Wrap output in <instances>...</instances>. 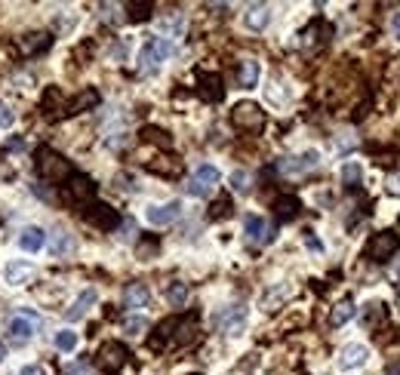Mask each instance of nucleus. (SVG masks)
<instances>
[{
    "instance_id": "obj_1",
    "label": "nucleus",
    "mask_w": 400,
    "mask_h": 375,
    "mask_svg": "<svg viewBox=\"0 0 400 375\" xmlns=\"http://www.w3.org/2000/svg\"><path fill=\"white\" fill-rule=\"evenodd\" d=\"M34 169H37V175L41 179H47V182H59V185H65V182L74 175V169H71V163L65 160L59 151H52V148H37V154H34Z\"/></svg>"
},
{
    "instance_id": "obj_2",
    "label": "nucleus",
    "mask_w": 400,
    "mask_h": 375,
    "mask_svg": "<svg viewBox=\"0 0 400 375\" xmlns=\"http://www.w3.org/2000/svg\"><path fill=\"white\" fill-rule=\"evenodd\" d=\"M231 123L240 133H262L265 129V111L255 102H238L231 108Z\"/></svg>"
},
{
    "instance_id": "obj_3",
    "label": "nucleus",
    "mask_w": 400,
    "mask_h": 375,
    "mask_svg": "<svg viewBox=\"0 0 400 375\" xmlns=\"http://www.w3.org/2000/svg\"><path fill=\"white\" fill-rule=\"evenodd\" d=\"M169 52H173V43H169L167 37H151L139 52V68L145 71V74H151V71L160 68V62H167Z\"/></svg>"
},
{
    "instance_id": "obj_4",
    "label": "nucleus",
    "mask_w": 400,
    "mask_h": 375,
    "mask_svg": "<svg viewBox=\"0 0 400 375\" xmlns=\"http://www.w3.org/2000/svg\"><path fill=\"white\" fill-rule=\"evenodd\" d=\"M37 314L34 311H28V308H22V311L16 314V317H10V323H6V332H10V341L12 345H25V341L34 335V329H37Z\"/></svg>"
},
{
    "instance_id": "obj_5",
    "label": "nucleus",
    "mask_w": 400,
    "mask_h": 375,
    "mask_svg": "<svg viewBox=\"0 0 400 375\" xmlns=\"http://www.w3.org/2000/svg\"><path fill=\"white\" fill-rule=\"evenodd\" d=\"M62 197L68 203H87V206H90V200L96 197V182L90 179V175H83V173H74L62 185Z\"/></svg>"
},
{
    "instance_id": "obj_6",
    "label": "nucleus",
    "mask_w": 400,
    "mask_h": 375,
    "mask_svg": "<svg viewBox=\"0 0 400 375\" xmlns=\"http://www.w3.org/2000/svg\"><path fill=\"white\" fill-rule=\"evenodd\" d=\"M83 222L93 228H99V231H117V225H120V215H117V209H111L108 203H90L87 209H83Z\"/></svg>"
},
{
    "instance_id": "obj_7",
    "label": "nucleus",
    "mask_w": 400,
    "mask_h": 375,
    "mask_svg": "<svg viewBox=\"0 0 400 375\" xmlns=\"http://www.w3.org/2000/svg\"><path fill=\"white\" fill-rule=\"evenodd\" d=\"M397 246H400V240H397V234H391V231H379V234H372L370 237V243H366V259L370 261H388L391 255L397 253Z\"/></svg>"
},
{
    "instance_id": "obj_8",
    "label": "nucleus",
    "mask_w": 400,
    "mask_h": 375,
    "mask_svg": "<svg viewBox=\"0 0 400 375\" xmlns=\"http://www.w3.org/2000/svg\"><path fill=\"white\" fill-rule=\"evenodd\" d=\"M215 185H219V169L209 167V163H203V167L194 169V175L188 179L185 188H188V194H191V197H207Z\"/></svg>"
},
{
    "instance_id": "obj_9",
    "label": "nucleus",
    "mask_w": 400,
    "mask_h": 375,
    "mask_svg": "<svg viewBox=\"0 0 400 375\" xmlns=\"http://www.w3.org/2000/svg\"><path fill=\"white\" fill-rule=\"evenodd\" d=\"M127 357H129L127 345H120V341H105L99 347V354H96V363H99L105 372H117L127 363Z\"/></svg>"
},
{
    "instance_id": "obj_10",
    "label": "nucleus",
    "mask_w": 400,
    "mask_h": 375,
    "mask_svg": "<svg viewBox=\"0 0 400 375\" xmlns=\"http://www.w3.org/2000/svg\"><path fill=\"white\" fill-rule=\"evenodd\" d=\"M244 323H246V308L244 305H231L215 317V326H219L225 335H240Z\"/></svg>"
},
{
    "instance_id": "obj_11",
    "label": "nucleus",
    "mask_w": 400,
    "mask_h": 375,
    "mask_svg": "<svg viewBox=\"0 0 400 375\" xmlns=\"http://www.w3.org/2000/svg\"><path fill=\"white\" fill-rule=\"evenodd\" d=\"M179 213H182V203L179 200H169V203H163V206H148L145 219L154 228H163V225H173V222L179 219Z\"/></svg>"
},
{
    "instance_id": "obj_12",
    "label": "nucleus",
    "mask_w": 400,
    "mask_h": 375,
    "mask_svg": "<svg viewBox=\"0 0 400 375\" xmlns=\"http://www.w3.org/2000/svg\"><path fill=\"white\" fill-rule=\"evenodd\" d=\"M198 96L203 98V102L215 105L225 98V87H222V77L219 74H200L198 81Z\"/></svg>"
},
{
    "instance_id": "obj_13",
    "label": "nucleus",
    "mask_w": 400,
    "mask_h": 375,
    "mask_svg": "<svg viewBox=\"0 0 400 375\" xmlns=\"http://www.w3.org/2000/svg\"><path fill=\"white\" fill-rule=\"evenodd\" d=\"M244 231H246V240L250 243H271V225H268L262 215H246L244 219Z\"/></svg>"
},
{
    "instance_id": "obj_14",
    "label": "nucleus",
    "mask_w": 400,
    "mask_h": 375,
    "mask_svg": "<svg viewBox=\"0 0 400 375\" xmlns=\"http://www.w3.org/2000/svg\"><path fill=\"white\" fill-rule=\"evenodd\" d=\"M366 357H370V347L366 345H345L342 354H339V366L342 369H357V366L366 363Z\"/></svg>"
},
{
    "instance_id": "obj_15",
    "label": "nucleus",
    "mask_w": 400,
    "mask_h": 375,
    "mask_svg": "<svg viewBox=\"0 0 400 375\" xmlns=\"http://www.w3.org/2000/svg\"><path fill=\"white\" fill-rule=\"evenodd\" d=\"M96 301H99V295H96V289H83L81 295H77L74 299V305L68 308V311H65V320H68V323H74V320H81L83 314L90 311V308L96 305Z\"/></svg>"
},
{
    "instance_id": "obj_16",
    "label": "nucleus",
    "mask_w": 400,
    "mask_h": 375,
    "mask_svg": "<svg viewBox=\"0 0 400 375\" xmlns=\"http://www.w3.org/2000/svg\"><path fill=\"white\" fill-rule=\"evenodd\" d=\"M148 169L157 175H167V179H179L185 173V163L176 157H157V160H148Z\"/></svg>"
},
{
    "instance_id": "obj_17",
    "label": "nucleus",
    "mask_w": 400,
    "mask_h": 375,
    "mask_svg": "<svg viewBox=\"0 0 400 375\" xmlns=\"http://www.w3.org/2000/svg\"><path fill=\"white\" fill-rule=\"evenodd\" d=\"M34 277V265L31 261H10L3 271V280L10 283V286H22L25 280Z\"/></svg>"
},
{
    "instance_id": "obj_18",
    "label": "nucleus",
    "mask_w": 400,
    "mask_h": 375,
    "mask_svg": "<svg viewBox=\"0 0 400 375\" xmlns=\"http://www.w3.org/2000/svg\"><path fill=\"white\" fill-rule=\"evenodd\" d=\"M317 160H320L317 151H305L302 157H286V160L280 163V173H305V169L317 167Z\"/></svg>"
},
{
    "instance_id": "obj_19",
    "label": "nucleus",
    "mask_w": 400,
    "mask_h": 375,
    "mask_svg": "<svg viewBox=\"0 0 400 375\" xmlns=\"http://www.w3.org/2000/svg\"><path fill=\"white\" fill-rule=\"evenodd\" d=\"M244 22H246V28L262 31L268 22H271V10H268L265 3H250V6H246V12H244Z\"/></svg>"
},
{
    "instance_id": "obj_20",
    "label": "nucleus",
    "mask_w": 400,
    "mask_h": 375,
    "mask_svg": "<svg viewBox=\"0 0 400 375\" xmlns=\"http://www.w3.org/2000/svg\"><path fill=\"white\" fill-rule=\"evenodd\" d=\"M293 289L286 286V283H277V286H271L265 295H262V311H277L280 305H284L286 299H290Z\"/></svg>"
},
{
    "instance_id": "obj_21",
    "label": "nucleus",
    "mask_w": 400,
    "mask_h": 375,
    "mask_svg": "<svg viewBox=\"0 0 400 375\" xmlns=\"http://www.w3.org/2000/svg\"><path fill=\"white\" fill-rule=\"evenodd\" d=\"M22 47L28 56H41V52H47L52 47V34L50 31H34V34L22 37Z\"/></svg>"
},
{
    "instance_id": "obj_22",
    "label": "nucleus",
    "mask_w": 400,
    "mask_h": 375,
    "mask_svg": "<svg viewBox=\"0 0 400 375\" xmlns=\"http://www.w3.org/2000/svg\"><path fill=\"white\" fill-rule=\"evenodd\" d=\"M43 243H47V234H43V228H37V225L25 228V231L19 234V246H22L25 253H37V249H43Z\"/></svg>"
},
{
    "instance_id": "obj_23",
    "label": "nucleus",
    "mask_w": 400,
    "mask_h": 375,
    "mask_svg": "<svg viewBox=\"0 0 400 375\" xmlns=\"http://www.w3.org/2000/svg\"><path fill=\"white\" fill-rule=\"evenodd\" d=\"M259 62H255V58H244V62L238 65V83L244 89H253L255 83H259Z\"/></svg>"
},
{
    "instance_id": "obj_24",
    "label": "nucleus",
    "mask_w": 400,
    "mask_h": 375,
    "mask_svg": "<svg viewBox=\"0 0 400 375\" xmlns=\"http://www.w3.org/2000/svg\"><path fill=\"white\" fill-rule=\"evenodd\" d=\"M299 209H302V203H299V197H277L274 200V213H277V219L280 222H293L299 215Z\"/></svg>"
},
{
    "instance_id": "obj_25",
    "label": "nucleus",
    "mask_w": 400,
    "mask_h": 375,
    "mask_svg": "<svg viewBox=\"0 0 400 375\" xmlns=\"http://www.w3.org/2000/svg\"><path fill=\"white\" fill-rule=\"evenodd\" d=\"M123 305L127 308H145L148 305V286L145 283H129L123 289Z\"/></svg>"
},
{
    "instance_id": "obj_26",
    "label": "nucleus",
    "mask_w": 400,
    "mask_h": 375,
    "mask_svg": "<svg viewBox=\"0 0 400 375\" xmlns=\"http://www.w3.org/2000/svg\"><path fill=\"white\" fill-rule=\"evenodd\" d=\"M176 345H191L194 339H198V317H185V320H179V323H176Z\"/></svg>"
},
{
    "instance_id": "obj_27",
    "label": "nucleus",
    "mask_w": 400,
    "mask_h": 375,
    "mask_svg": "<svg viewBox=\"0 0 400 375\" xmlns=\"http://www.w3.org/2000/svg\"><path fill=\"white\" fill-rule=\"evenodd\" d=\"M96 105H99V93H96V89H83V93L68 105V114H83V111H93Z\"/></svg>"
},
{
    "instance_id": "obj_28",
    "label": "nucleus",
    "mask_w": 400,
    "mask_h": 375,
    "mask_svg": "<svg viewBox=\"0 0 400 375\" xmlns=\"http://www.w3.org/2000/svg\"><path fill=\"white\" fill-rule=\"evenodd\" d=\"M342 185L348 188V191H354V188L364 185V167H360L357 160H348V163L342 167Z\"/></svg>"
},
{
    "instance_id": "obj_29",
    "label": "nucleus",
    "mask_w": 400,
    "mask_h": 375,
    "mask_svg": "<svg viewBox=\"0 0 400 375\" xmlns=\"http://www.w3.org/2000/svg\"><path fill=\"white\" fill-rule=\"evenodd\" d=\"M351 317H354V301H351V299H342V301H339V305L330 311V326H345Z\"/></svg>"
},
{
    "instance_id": "obj_30",
    "label": "nucleus",
    "mask_w": 400,
    "mask_h": 375,
    "mask_svg": "<svg viewBox=\"0 0 400 375\" xmlns=\"http://www.w3.org/2000/svg\"><path fill=\"white\" fill-rule=\"evenodd\" d=\"M151 12H154V3H127V19L129 22H148Z\"/></svg>"
},
{
    "instance_id": "obj_31",
    "label": "nucleus",
    "mask_w": 400,
    "mask_h": 375,
    "mask_svg": "<svg viewBox=\"0 0 400 375\" xmlns=\"http://www.w3.org/2000/svg\"><path fill=\"white\" fill-rule=\"evenodd\" d=\"M185 299H188V286H185V283H182V280L169 283V286H167V301H169V305L182 308V305H185Z\"/></svg>"
},
{
    "instance_id": "obj_32",
    "label": "nucleus",
    "mask_w": 400,
    "mask_h": 375,
    "mask_svg": "<svg viewBox=\"0 0 400 375\" xmlns=\"http://www.w3.org/2000/svg\"><path fill=\"white\" fill-rule=\"evenodd\" d=\"M142 139L151 142V144H160V148H173L169 133H163V129H157V127H145V129H142Z\"/></svg>"
},
{
    "instance_id": "obj_33",
    "label": "nucleus",
    "mask_w": 400,
    "mask_h": 375,
    "mask_svg": "<svg viewBox=\"0 0 400 375\" xmlns=\"http://www.w3.org/2000/svg\"><path fill=\"white\" fill-rule=\"evenodd\" d=\"M56 347L62 354H71L77 347V332H71V329H59V332H56Z\"/></svg>"
},
{
    "instance_id": "obj_34",
    "label": "nucleus",
    "mask_w": 400,
    "mask_h": 375,
    "mask_svg": "<svg viewBox=\"0 0 400 375\" xmlns=\"http://www.w3.org/2000/svg\"><path fill=\"white\" fill-rule=\"evenodd\" d=\"M157 249H160V240H157V237H142V240L136 243V253H139V259H154Z\"/></svg>"
},
{
    "instance_id": "obj_35",
    "label": "nucleus",
    "mask_w": 400,
    "mask_h": 375,
    "mask_svg": "<svg viewBox=\"0 0 400 375\" xmlns=\"http://www.w3.org/2000/svg\"><path fill=\"white\" fill-rule=\"evenodd\" d=\"M231 197H219V200L209 206V219H228L231 215Z\"/></svg>"
},
{
    "instance_id": "obj_36",
    "label": "nucleus",
    "mask_w": 400,
    "mask_h": 375,
    "mask_svg": "<svg viewBox=\"0 0 400 375\" xmlns=\"http://www.w3.org/2000/svg\"><path fill=\"white\" fill-rule=\"evenodd\" d=\"M74 249V240L68 237V231H56V237H52V253L56 255H65Z\"/></svg>"
},
{
    "instance_id": "obj_37",
    "label": "nucleus",
    "mask_w": 400,
    "mask_h": 375,
    "mask_svg": "<svg viewBox=\"0 0 400 375\" xmlns=\"http://www.w3.org/2000/svg\"><path fill=\"white\" fill-rule=\"evenodd\" d=\"M148 329V320L145 317H129L127 323H123V332L127 335H142Z\"/></svg>"
},
{
    "instance_id": "obj_38",
    "label": "nucleus",
    "mask_w": 400,
    "mask_h": 375,
    "mask_svg": "<svg viewBox=\"0 0 400 375\" xmlns=\"http://www.w3.org/2000/svg\"><path fill=\"white\" fill-rule=\"evenodd\" d=\"M231 188L244 194V191L250 188V173H246V169H234V173H231Z\"/></svg>"
},
{
    "instance_id": "obj_39",
    "label": "nucleus",
    "mask_w": 400,
    "mask_h": 375,
    "mask_svg": "<svg viewBox=\"0 0 400 375\" xmlns=\"http://www.w3.org/2000/svg\"><path fill=\"white\" fill-rule=\"evenodd\" d=\"M385 314V305H379V301H372V305H366V311H364V323L366 326H376V320Z\"/></svg>"
},
{
    "instance_id": "obj_40",
    "label": "nucleus",
    "mask_w": 400,
    "mask_h": 375,
    "mask_svg": "<svg viewBox=\"0 0 400 375\" xmlns=\"http://www.w3.org/2000/svg\"><path fill=\"white\" fill-rule=\"evenodd\" d=\"M385 191H388L391 197H400V173H388V179H385Z\"/></svg>"
},
{
    "instance_id": "obj_41",
    "label": "nucleus",
    "mask_w": 400,
    "mask_h": 375,
    "mask_svg": "<svg viewBox=\"0 0 400 375\" xmlns=\"http://www.w3.org/2000/svg\"><path fill=\"white\" fill-rule=\"evenodd\" d=\"M12 120H16V117H12V111L6 108V105H0V127H12Z\"/></svg>"
},
{
    "instance_id": "obj_42",
    "label": "nucleus",
    "mask_w": 400,
    "mask_h": 375,
    "mask_svg": "<svg viewBox=\"0 0 400 375\" xmlns=\"http://www.w3.org/2000/svg\"><path fill=\"white\" fill-rule=\"evenodd\" d=\"M133 234H136V222H129V219H127V222H123V234H120V237H123V240H129Z\"/></svg>"
},
{
    "instance_id": "obj_43",
    "label": "nucleus",
    "mask_w": 400,
    "mask_h": 375,
    "mask_svg": "<svg viewBox=\"0 0 400 375\" xmlns=\"http://www.w3.org/2000/svg\"><path fill=\"white\" fill-rule=\"evenodd\" d=\"M19 375H47V372H43V366H34V363H31V366H25V369L19 372Z\"/></svg>"
},
{
    "instance_id": "obj_44",
    "label": "nucleus",
    "mask_w": 400,
    "mask_h": 375,
    "mask_svg": "<svg viewBox=\"0 0 400 375\" xmlns=\"http://www.w3.org/2000/svg\"><path fill=\"white\" fill-rule=\"evenodd\" d=\"M385 375H400V360H391V363L385 366Z\"/></svg>"
},
{
    "instance_id": "obj_45",
    "label": "nucleus",
    "mask_w": 400,
    "mask_h": 375,
    "mask_svg": "<svg viewBox=\"0 0 400 375\" xmlns=\"http://www.w3.org/2000/svg\"><path fill=\"white\" fill-rule=\"evenodd\" d=\"M391 31H394V37H400V12L391 16Z\"/></svg>"
},
{
    "instance_id": "obj_46",
    "label": "nucleus",
    "mask_w": 400,
    "mask_h": 375,
    "mask_svg": "<svg viewBox=\"0 0 400 375\" xmlns=\"http://www.w3.org/2000/svg\"><path fill=\"white\" fill-rule=\"evenodd\" d=\"M22 148H25V142H22V139H12L10 144H6V151H22Z\"/></svg>"
},
{
    "instance_id": "obj_47",
    "label": "nucleus",
    "mask_w": 400,
    "mask_h": 375,
    "mask_svg": "<svg viewBox=\"0 0 400 375\" xmlns=\"http://www.w3.org/2000/svg\"><path fill=\"white\" fill-rule=\"evenodd\" d=\"M305 240H308V246H311V249H320V240H317V237H314V234H308Z\"/></svg>"
},
{
    "instance_id": "obj_48",
    "label": "nucleus",
    "mask_w": 400,
    "mask_h": 375,
    "mask_svg": "<svg viewBox=\"0 0 400 375\" xmlns=\"http://www.w3.org/2000/svg\"><path fill=\"white\" fill-rule=\"evenodd\" d=\"M6 357V347H3V341H0V360H3Z\"/></svg>"
},
{
    "instance_id": "obj_49",
    "label": "nucleus",
    "mask_w": 400,
    "mask_h": 375,
    "mask_svg": "<svg viewBox=\"0 0 400 375\" xmlns=\"http://www.w3.org/2000/svg\"><path fill=\"white\" fill-rule=\"evenodd\" d=\"M188 375H203V372H188Z\"/></svg>"
},
{
    "instance_id": "obj_50",
    "label": "nucleus",
    "mask_w": 400,
    "mask_h": 375,
    "mask_svg": "<svg viewBox=\"0 0 400 375\" xmlns=\"http://www.w3.org/2000/svg\"><path fill=\"white\" fill-rule=\"evenodd\" d=\"M397 225H400V215H397Z\"/></svg>"
}]
</instances>
